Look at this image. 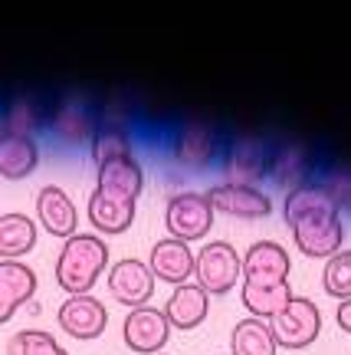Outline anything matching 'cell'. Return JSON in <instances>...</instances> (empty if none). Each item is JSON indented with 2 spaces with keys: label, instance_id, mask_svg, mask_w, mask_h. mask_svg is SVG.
<instances>
[{
  "label": "cell",
  "instance_id": "obj_1",
  "mask_svg": "<svg viewBox=\"0 0 351 355\" xmlns=\"http://www.w3.org/2000/svg\"><path fill=\"white\" fill-rule=\"evenodd\" d=\"M286 224L292 230V241L299 254L312 260H332L345 247V224L335 201L325 194L322 184H302L289 191L282 204Z\"/></svg>",
  "mask_w": 351,
  "mask_h": 355
},
{
  "label": "cell",
  "instance_id": "obj_2",
  "mask_svg": "<svg viewBox=\"0 0 351 355\" xmlns=\"http://www.w3.org/2000/svg\"><path fill=\"white\" fill-rule=\"evenodd\" d=\"M109 270V247L99 234H75L63 241L56 257V283L66 296H89Z\"/></svg>",
  "mask_w": 351,
  "mask_h": 355
},
{
  "label": "cell",
  "instance_id": "obj_3",
  "mask_svg": "<svg viewBox=\"0 0 351 355\" xmlns=\"http://www.w3.org/2000/svg\"><path fill=\"white\" fill-rule=\"evenodd\" d=\"M243 277V257L237 254V247L226 241H210L197 250L194 260V283L201 286L207 296H226L233 293V286Z\"/></svg>",
  "mask_w": 351,
  "mask_h": 355
},
{
  "label": "cell",
  "instance_id": "obj_4",
  "mask_svg": "<svg viewBox=\"0 0 351 355\" xmlns=\"http://www.w3.org/2000/svg\"><path fill=\"white\" fill-rule=\"evenodd\" d=\"M213 207L207 201V194L201 191H177L168 198V207H164V227H168V237L184 243L204 241L213 227Z\"/></svg>",
  "mask_w": 351,
  "mask_h": 355
},
{
  "label": "cell",
  "instance_id": "obj_5",
  "mask_svg": "<svg viewBox=\"0 0 351 355\" xmlns=\"http://www.w3.org/2000/svg\"><path fill=\"white\" fill-rule=\"evenodd\" d=\"M269 329H273V339L279 349H289V352L309 349L322 332V309L312 300L296 296L279 316L269 319Z\"/></svg>",
  "mask_w": 351,
  "mask_h": 355
},
{
  "label": "cell",
  "instance_id": "obj_6",
  "mask_svg": "<svg viewBox=\"0 0 351 355\" xmlns=\"http://www.w3.org/2000/svg\"><path fill=\"white\" fill-rule=\"evenodd\" d=\"M269 155L273 148L263 139H237L224 155V175L226 184H243V188H256L266 175H269Z\"/></svg>",
  "mask_w": 351,
  "mask_h": 355
},
{
  "label": "cell",
  "instance_id": "obj_7",
  "mask_svg": "<svg viewBox=\"0 0 351 355\" xmlns=\"http://www.w3.org/2000/svg\"><path fill=\"white\" fill-rule=\"evenodd\" d=\"M154 283H158L154 273L138 257H125V260H115L109 266V293H112L115 303L128 306V309L148 306V300L154 296Z\"/></svg>",
  "mask_w": 351,
  "mask_h": 355
},
{
  "label": "cell",
  "instance_id": "obj_8",
  "mask_svg": "<svg viewBox=\"0 0 351 355\" xmlns=\"http://www.w3.org/2000/svg\"><path fill=\"white\" fill-rule=\"evenodd\" d=\"M122 339L132 352L161 355L168 339H171V322L164 316V309H154V306L128 309L125 322H122Z\"/></svg>",
  "mask_w": 351,
  "mask_h": 355
},
{
  "label": "cell",
  "instance_id": "obj_9",
  "mask_svg": "<svg viewBox=\"0 0 351 355\" xmlns=\"http://www.w3.org/2000/svg\"><path fill=\"white\" fill-rule=\"evenodd\" d=\"M56 322L60 329L69 336V339H79V343H92L99 339L105 326H109V309L102 300H96L92 293L89 296H69L63 300L60 313H56Z\"/></svg>",
  "mask_w": 351,
  "mask_h": 355
},
{
  "label": "cell",
  "instance_id": "obj_10",
  "mask_svg": "<svg viewBox=\"0 0 351 355\" xmlns=\"http://www.w3.org/2000/svg\"><path fill=\"white\" fill-rule=\"evenodd\" d=\"M207 201H210L213 214H226V217H240V220H263L273 214V201L269 194H263L260 188H243V184H213L210 191H204Z\"/></svg>",
  "mask_w": 351,
  "mask_h": 355
},
{
  "label": "cell",
  "instance_id": "obj_11",
  "mask_svg": "<svg viewBox=\"0 0 351 355\" xmlns=\"http://www.w3.org/2000/svg\"><path fill=\"white\" fill-rule=\"evenodd\" d=\"M96 191L112 198V201H125V204H138L141 191H145V168L135 155L125 158H112L105 165L96 168Z\"/></svg>",
  "mask_w": 351,
  "mask_h": 355
},
{
  "label": "cell",
  "instance_id": "obj_12",
  "mask_svg": "<svg viewBox=\"0 0 351 355\" xmlns=\"http://www.w3.org/2000/svg\"><path fill=\"white\" fill-rule=\"evenodd\" d=\"M171 152H174L181 165L204 171V168H210L217 162L220 141H217V132L207 122H181L174 139H171Z\"/></svg>",
  "mask_w": 351,
  "mask_h": 355
},
{
  "label": "cell",
  "instance_id": "obj_13",
  "mask_svg": "<svg viewBox=\"0 0 351 355\" xmlns=\"http://www.w3.org/2000/svg\"><path fill=\"white\" fill-rule=\"evenodd\" d=\"M37 220L43 224V230L50 237H60V241H69L79 234V211H75L73 198L66 194L60 184H46L39 188L37 194Z\"/></svg>",
  "mask_w": 351,
  "mask_h": 355
},
{
  "label": "cell",
  "instance_id": "obj_14",
  "mask_svg": "<svg viewBox=\"0 0 351 355\" xmlns=\"http://www.w3.org/2000/svg\"><path fill=\"white\" fill-rule=\"evenodd\" d=\"M289 270L292 260L276 241H256L243 254V283H289Z\"/></svg>",
  "mask_w": 351,
  "mask_h": 355
},
{
  "label": "cell",
  "instance_id": "obj_15",
  "mask_svg": "<svg viewBox=\"0 0 351 355\" xmlns=\"http://www.w3.org/2000/svg\"><path fill=\"white\" fill-rule=\"evenodd\" d=\"M194 260L197 254L190 250V243L174 241V237H161L151 247L148 270L154 273V279H164L171 286H184L194 279Z\"/></svg>",
  "mask_w": 351,
  "mask_h": 355
},
{
  "label": "cell",
  "instance_id": "obj_16",
  "mask_svg": "<svg viewBox=\"0 0 351 355\" xmlns=\"http://www.w3.org/2000/svg\"><path fill=\"white\" fill-rule=\"evenodd\" d=\"M37 293V273L24 260H0V326H7L17 309Z\"/></svg>",
  "mask_w": 351,
  "mask_h": 355
},
{
  "label": "cell",
  "instance_id": "obj_17",
  "mask_svg": "<svg viewBox=\"0 0 351 355\" xmlns=\"http://www.w3.org/2000/svg\"><path fill=\"white\" fill-rule=\"evenodd\" d=\"M164 316L171 322V329H197V326H204V319L210 316V296L190 279L184 286L171 290V296L164 300Z\"/></svg>",
  "mask_w": 351,
  "mask_h": 355
},
{
  "label": "cell",
  "instance_id": "obj_18",
  "mask_svg": "<svg viewBox=\"0 0 351 355\" xmlns=\"http://www.w3.org/2000/svg\"><path fill=\"white\" fill-rule=\"evenodd\" d=\"M50 125L53 132L66 141V145H82V141H92L96 135V115L79 96H66L56 109L50 112Z\"/></svg>",
  "mask_w": 351,
  "mask_h": 355
},
{
  "label": "cell",
  "instance_id": "obj_19",
  "mask_svg": "<svg viewBox=\"0 0 351 355\" xmlns=\"http://www.w3.org/2000/svg\"><path fill=\"white\" fill-rule=\"evenodd\" d=\"M309 168H312V158H309L302 141H282L269 155V178L286 191L302 188L305 178H309Z\"/></svg>",
  "mask_w": 351,
  "mask_h": 355
},
{
  "label": "cell",
  "instance_id": "obj_20",
  "mask_svg": "<svg viewBox=\"0 0 351 355\" xmlns=\"http://www.w3.org/2000/svg\"><path fill=\"white\" fill-rule=\"evenodd\" d=\"M135 211H138V204H125V201H112V198H105L99 191H92L89 194V204H86V214H89V224L99 230V234H125L132 224H135Z\"/></svg>",
  "mask_w": 351,
  "mask_h": 355
},
{
  "label": "cell",
  "instance_id": "obj_21",
  "mask_svg": "<svg viewBox=\"0 0 351 355\" xmlns=\"http://www.w3.org/2000/svg\"><path fill=\"white\" fill-rule=\"evenodd\" d=\"M240 300L246 306V313L253 319H263L269 322L273 316H279L282 309H286L292 300H296V293L289 283H243V293H240Z\"/></svg>",
  "mask_w": 351,
  "mask_h": 355
},
{
  "label": "cell",
  "instance_id": "obj_22",
  "mask_svg": "<svg viewBox=\"0 0 351 355\" xmlns=\"http://www.w3.org/2000/svg\"><path fill=\"white\" fill-rule=\"evenodd\" d=\"M37 247V220L10 211L0 214V260H24Z\"/></svg>",
  "mask_w": 351,
  "mask_h": 355
},
{
  "label": "cell",
  "instance_id": "obj_23",
  "mask_svg": "<svg viewBox=\"0 0 351 355\" xmlns=\"http://www.w3.org/2000/svg\"><path fill=\"white\" fill-rule=\"evenodd\" d=\"M39 165V145L33 139L20 135H3L0 141V178L7 181H24Z\"/></svg>",
  "mask_w": 351,
  "mask_h": 355
},
{
  "label": "cell",
  "instance_id": "obj_24",
  "mask_svg": "<svg viewBox=\"0 0 351 355\" xmlns=\"http://www.w3.org/2000/svg\"><path fill=\"white\" fill-rule=\"evenodd\" d=\"M279 345L263 319L243 316L230 332V355H276Z\"/></svg>",
  "mask_w": 351,
  "mask_h": 355
},
{
  "label": "cell",
  "instance_id": "obj_25",
  "mask_svg": "<svg viewBox=\"0 0 351 355\" xmlns=\"http://www.w3.org/2000/svg\"><path fill=\"white\" fill-rule=\"evenodd\" d=\"M43 105L33 96H17L7 102V109L0 115V122L7 128V135H20V139H33L43 128Z\"/></svg>",
  "mask_w": 351,
  "mask_h": 355
},
{
  "label": "cell",
  "instance_id": "obj_26",
  "mask_svg": "<svg viewBox=\"0 0 351 355\" xmlns=\"http://www.w3.org/2000/svg\"><path fill=\"white\" fill-rule=\"evenodd\" d=\"M89 152H92L96 168L112 162V158H125V155H132V135L118 122H102L89 141Z\"/></svg>",
  "mask_w": 351,
  "mask_h": 355
},
{
  "label": "cell",
  "instance_id": "obj_27",
  "mask_svg": "<svg viewBox=\"0 0 351 355\" xmlns=\"http://www.w3.org/2000/svg\"><path fill=\"white\" fill-rule=\"evenodd\" d=\"M7 355H69L46 329H20L10 336Z\"/></svg>",
  "mask_w": 351,
  "mask_h": 355
},
{
  "label": "cell",
  "instance_id": "obj_28",
  "mask_svg": "<svg viewBox=\"0 0 351 355\" xmlns=\"http://www.w3.org/2000/svg\"><path fill=\"white\" fill-rule=\"evenodd\" d=\"M322 290L335 300H351V250H341L322 270Z\"/></svg>",
  "mask_w": 351,
  "mask_h": 355
},
{
  "label": "cell",
  "instance_id": "obj_29",
  "mask_svg": "<svg viewBox=\"0 0 351 355\" xmlns=\"http://www.w3.org/2000/svg\"><path fill=\"white\" fill-rule=\"evenodd\" d=\"M322 188H325V194L335 201L339 214L341 211L351 214V165H341V168H335V171H328L325 181H322Z\"/></svg>",
  "mask_w": 351,
  "mask_h": 355
},
{
  "label": "cell",
  "instance_id": "obj_30",
  "mask_svg": "<svg viewBox=\"0 0 351 355\" xmlns=\"http://www.w3.org/2000/svg\"><path fill=\"white\" fill-rule=\"evenodd\" d=\"M335 319H339L341 332H348V336H351V300L339 303V313H335Z\"/></svg>",
  "mask_w": 351,
  "mask_h": 355
},
{
  "label": "cell",
  "instance_id": "obj_31",
  "mask_svg": "<svg viewBox=\"0 0 351 355\" xmlns=\"http://www.w3.org/2000/svg\"><path fill=\"white\" fill-rule=\"evenodd\" d=\"M3 135H7V128H3V122H0V141H3Z\"/></svg>",
  "mask_w": 351,
  "mask_h": 355
},
{
  "label": "cell",
  "instance_id": "obj_32",
  "mask_svg": "<svg viewBox=\"0 0 351 355\" xmlns=\"http://www.w3.org/2000/svg\"><path fill=\"white\" fill-rule=\"evenodd\" d=\"M161 355H168V352H161Z\"/></svg>",
  "mask_w": 351,
  "mask_h": 355
}]
</instances>
